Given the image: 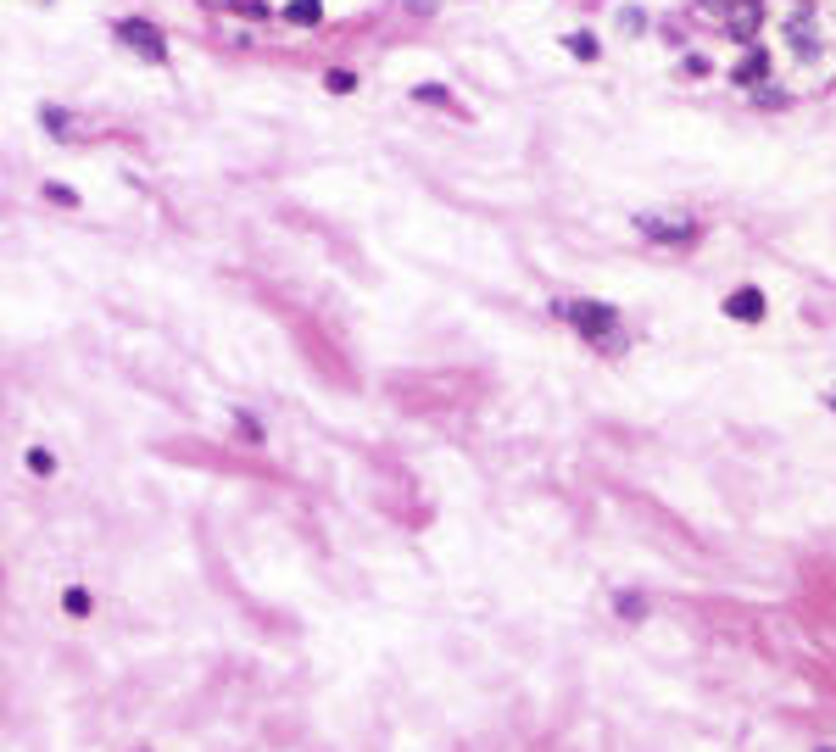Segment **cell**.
Instances as JSON below:
<instances>
[{
	"label": "cell",
	"instance_id": "cell-9",
	"mask_svg": "<svg viewBox=\"0 0 836 752\" xmlns=\"http://www.w3.org/2000/svg\"><path fill=\"white\" fill-rule=\"evenodd\" d=\"M40 123H45V134H56V140H73V117H67L62 106H40Z\"/></svg>",
	"mask_w": 836,
	"mask_h": 752
},
{
	"label": "cell",
	"instance_id": "cell-17",
	"mask_svg": "<svg viewBox=\"0 0 836 752\" xmlns=\"http://www.w3.org/2000/svg\"><path fill=\"white\" fill-rule=\"evenodd\" d=\"M235 424H240V435H246L251 446H262V424H257L251 413H235Z\"/></svg>",
	"mask_w": 836,
	"mask_h": 752
},
{
	"label": "cell",
	"instance_id": "cell-3",
	"mask_svg": "<svg viewBox=\"0 0 836 752\" xmlns=\"http://www.w3.org/2000/svg\"><path fill=\"white\" fill-rule=\"evenodd\" d=\"M703 6H708V12H714L725 28H731L736 39H747V45L758 39V23H764V0H703Z\"/></svg>",
	"mask_w": 836,
	"mask_h": 752
},
{
	"label": "cell",
	"instance_id": "cell-2",
	"mask_svg": "<svg viewBox=\"0 0 836 752\" xmlns=\"http://www.w3.org/2000/svg\"><path fill=\"white\" fill-rule=\"evenodd\" d=\"M112 34H118L123 51L145 56V62H168V39H162L157 23H145V17H118V23H112Z\"/></svg>",
	"mask_w": 836,
	"mask_h": 752
},
{
	"label": "cell",
	"instance_id": "cell-18",
	"mask_svg": "<svg viewBox=\"0 0 836 752\" xmlns=\"http://www.w3.org/2000/svg\"><path fill=\"white\" fill-rule=\"evenodd\" d=\"M619 28H625V34H641V28H647V17H641V12H630V6H625V12H619Z\"/></svg>",
	"mask_w": 836,
	"mask_h": 752
},
{
	"label": "cell",
	"instance_id": "cell-10",
	"mask_svg": "<svg viewBox=\"0 0 836 752\" xmlns=\"http://www.w3.org/2000/svg\"><path fill=\"white\" fill-rule=\"evenodd\" d=\"M62 608L73 613V619H90L95 602H90V591H84V585H67V591H62Z\"/></svg>",
	"mask_w": 836,
	"mask_h": 752
},
{
	"label": "cell",
	"instance_id": "cell-13",
	"mask_svg": "<svg viewBox=\"0 0 836 752\" xmlns=\"http://www.w3.org/2000/svg\"><path fill=\"white\" fill-rule=\"evenodd\" d=\"M413 101H424V106H458L441 84H413Z\"/></svg>",
	"mask_w": 836,
	"mask_h": 752
},
{
	"label": "cell",
	"instance_id": "cell-5",
	"mask_svg": "<svg viewBox=\"0 0 836 752\" xmlns=\"http://www.w3.org/2000/svg\"><path fill=\"white\" fill-rule=\"evenodd\" d=\"M764 307H770V301H764V290H758V285H742V290L725 296V318H736V324H758Z\"/></svg>",
	"mask_w": 836,
	"mask_h": 752
},
{
	"label": "cell",
	"instance_id": "cell-11",
	"mask_svg": "<svg viewBox=\"0 0 836 752\" xmlns=\"http://www.w3.org/2000/svg\"><path fill=\"white\" fill-rule=\"evenodd\" d=\"M563 45H569V56H580V62H597L602 56V45L591 34H563Z\"/></svg>",
	"mask_w": 836,
	"mask_h": 752
},
{
	"label": "cell",
	"instance_id": "cell-1",
	"mask_svg": "<svg viewBox=\"0 0 836 752\" xmlns=\"http://www.w3.org/2000/svg\"><path fill=\"white\" fill-rule=\"evenodd\" d=\"M558 318L575 324V335L586 340V346L625 351V318H619V307H608V301H558Z\"/></svg>",
	"mask_w": 836,
	"mask_h": 752
},
{
	"label": "cell",
	"instance_id": "cell-7",
	"mask_svg": "<svg viewBox=\"0 0 836 752\" xmlns=\"http://www.w3.org/2000/svg\"><path fill=\"white\" fill-rule=\"evenodd\" d=\"M786 34H792V51H797V56H820V28H814L809 17H792V23H786Z\"/></svg>",
	"mask_w": 836,
	"mask_h": 752
},
{
	"label": "cell",
	"instance_id": "cell-15",
	"mask_svg": "<svg viewBox=\"0 0 836 752\" xmlns=\"http://www.w3.org/2000/svg\"><path fill=\"white\" fill-rule=\"evenodd\" d=\"M28 468H34L40 480H51V474H56V457L45 452V446H34V452H28Z\"/></svg>",
	"mask_w": 836,
	"mask_h": 752
},
{
	"label": "cell",
	"instance_id": "cell-6",
	"mask_svg": "<svg viewBox=\"0 0 836 752\" xmlns=\"http://www.w3.org/2000/svg\"><path fill=\"white\" fill-rule=\"evenodd\" d=\"M770 78V51L764 45H747V56L731 67V84H764Z\"/></svg>",
	"mask_w": 836,
	"mask_h": 752
},
{
	"label": "cell",
	"instance_id": "cell-19",
	"mask_svg": "<svg viewBox=\"0 0 836 752\" xmlns=\"http://www.w3.org/2000/svg\"><path fill=\"white\" fill-rule=\"evenodd\" d=\"M207 6H235V0H207Z\"/></svg>",
	"mask_w": 836,
	"mask_h": 752
},
{
	"label": "cell",
	"instance_id": "cell-14",
	"mask_svg": "<svg viewBox=\"0 0 836 752\" xmlns=\"http://www.w3.org/2000/svg\"><path fill=\"white\" fill-rule=\"evenodd\" d=\"M614 608H619V619H647V602H641V597H630V591H619V597H614Z\"/></svg>",
	"mask_w": 836,
	"mask_h": 752
},
{
	"label": "cell",
	"instance_id": "cell-4",
	"mask_svg": "<svg viewBox=\"0 0 836 752\" xmlns=\"http://www.w3.org/2000/svg\"><path fill=\"white\" fill-rule=\"evenodd\" d=\"M636 234H647V240H658V246H692L697 223L692 218H669V212H641Z\"/></svg>",
	"mask_w": 836,
	"mask_h": 752
},
{
	"label": "cell",
	"instance_id": "cell-22",
	"mask_svg": "<svg viewBox=\"0 0 836 752\" xmlns=\"http://www.w3.org/2000/svg\"><path fill=\"white\" fill-rule=\"evenodd\" d=\"M820 752H831V747H820Z\"/></svg>",
	"mask_w": 836,
	"mask_h": 752
},
{
	"label": "cell",
	"instance_id": "cell-8",
	"mask_svg": "<svg viewBox=\"0 0 836 752\" xmlns=\"http://www.w3.org/2000/svg\"><path fill=\"white\" fill-rule=\"evenodd\" d=\"M279 17H285L290 28H318V23H324V0H290Z\"/></svg>",
	"mask_w": 836,
	"mask_h": 752
},
{
	"label": "cell",
	"instance_id": "cell-16",
	"mask_svg": "<svg viewBox=\"0 0 836 752\" xmlns=\"http://www.w3.org/2000/svg\"><path fill=\"white\" fill-rule=\"evenodd\" d=\"M45 201H62V207H79V190H67V184H45Z\"/></svg>",
	"mask_w": 836,
	"mask_h": 752
},
{
	"label": "cell",
	"instance_id": "cell-12",
	"mask_svg": "<svg viewBox=\"0 0 836 752\" xmlns=\"http://www.w3.org/2000/svg\"><path fill=\"white\" fill-rule=\"evenodd\" d=\"M324 90H329V95H352V90H357V73H346V67H329V73H324Z\"/></svg>",
	"mask_w": 836,
	"mask_h": 752
},
{
	"label": "cell",
	"instance_id": "cell-20",
	"mask_svg": "<svg viewBox=\"0 0 836 752\" xmlns=\"http://www.w3.org/2000/svg\"><path fill=\"white\" fill-rule=\"evenodd\" d=\"M825 402H831V407H836V390H831V396H825Z\"/></svg>",
	"mask_w": 836,
	"mask_h": 752
},
{
	"label": "cell",
	"instance_id": "cell-21",
	"mask_svg": "<svg viewBox=\"0 0 836 752\" xmlns=\"http://www.w3.org/2000/svg\"><path fill=\"white\" fill-rule=\"evenodd\" d=\"M797 6H809V0H797Z\"/></svg>",
	"mask_w": 836,
	"mask_h": 752
}]
</instances>
